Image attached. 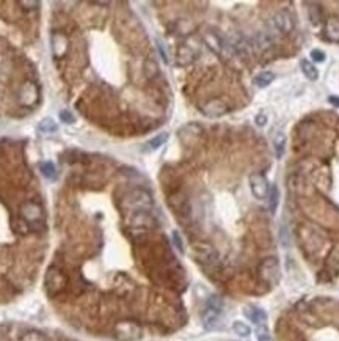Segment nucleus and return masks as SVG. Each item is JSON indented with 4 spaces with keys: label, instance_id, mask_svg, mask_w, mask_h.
Instances as JSON below:
<instances>
[{
    "label": "nucleus",
    "instance_id": "f257e3e1",
    "mask_svg": "<svg viewBox=\"0 0 339 341\" xmlns=\"http://www.w3.org/2000/svg\"><path fill=\"white\" fill-rule=\"evenodd\" d=\"M124 206L129 211H134V212H146L152 206V197L148 190L135 189L131 194L126 195Z\"/></svg>",
    "mask_w": 339,
    "mask_h": 341
},
{
    "label": "nucleus",
    "instance_id": "f03ea898",
    "mask_svg": "<svg viewBox=\"0 0 339 341\" xmlns=\"http://www.w3.org/2000/svg\"><path fill=\"white\" fill-rule=\"evenodd\" d=\"M222 310H223L222 297L217 294L209 297L206 307H204V312H203V326L206 329H214L222 316Z\"/></svg>",
    "mask_w": 339,
    "mask_h": 341
},
{
    "label": "nucleus",
    "instance_id": "7ed1b4c3",
    "mask_svg": "<svg viewBox=\"0 0 339 341\" xmlns=\"http://www.w3.org/2000/svg\"><path fill=\"white\" fill-rule=\"evenodd\" d=\"M250 189H252V194L256 200H269L270 195V184L267 178L261 173H253L250 176Z\"/></svg>",
    "mask_w": 339,
    "mask_h": 341
},
{
    "label": "nucleus",
    "instance_id": "20e7f679",
    "mask_svg": "<svg viewBox=\"0 0 339 341\" xmlns=\"http://www.w3.org/2000/svg\"><path fill=\"white\" fill-rule=\"evenodd\" d=\"M115 335L119 341H135L141 335V329L137 322L121 321L115 327Z\"/></svg>",
    "mask_w": 339,
    "mask_h": 341
},
{
    "label": "nucleus",
    "instance_id": "39448f33",
    "mask_svg": "<svg viewBox=\"0 0 339 341\" xmlns=\"http://www.w3.org/2000/svg\"><path fill=\"white\" fill-rule=\"evenodd\" d=\"M273 27H275L277 31H280L281 35H289L290 31H294L295 28V18L292 16V13H289L287 10H281L278 13H275L272 19Z\"/></svg>",
    "mask_w": 339,
    "mask_h": 341
},
{
    "label": "nucleus",
    "instance_id": "423d86ee",
    "mask_svg": "<svg viewBox=\"0 0 339 341\" xmlns=\"http://www.w3.org/2000/svg\"><path fill=\"white\" fill-rule=\"evenodd\" d=\"M64 286H66V277H64L63 272L58 271V269L51 267L46 275L47 292H49V294H56V292H60Z\"/></svg>",
    "mask_w": 339,
    "mask_h": 341
},
{
    "label": "nucleus",
    "instance_id": "0eeeda50",
    "mask_svg": "<svg viewBox=\"0 0 339 341\" xmlns=\"http://www.w3.org/2000/svg\"><path fill=\"white\" fill-rule=\"evenodd\" d=\"M259 274H261V279L267 283H277L280 279V274H278V259L277 258H267L264 259L261 263L259 267Z\"/></svg>",
    "mask_w": 339,
    "mask_h": 341
},
{
    "label": "nucleus",
    "instance_id": "6e6552de",
    "mask_svg": "<svg viewBox=\"0 0 339 341\" xmlns=\"http://www.w3.org/2000/svg\"><path fill=\"white\" fill-rule=\"evenodd\" d=\"M21 216L27 224H41L43 209H41V206L33 201H26L21 206Z\"/></svg>",
    "mask_w": 339,
    "mask_h": 341
},
{
    "label": "nucleus",
    "instance_id": "1a4fd4ad",
    "mask_svg": "<svg viewBox=\"0 0 339 341\" xmlns=\"http://www.w3.org/2000/svg\"><path fill=\"white\" fill-rule=\"evenodd\" d=\"M244 314L248 318V321H252L257 327H262V326H265V322H267V313L259 307L247 305L244 308Z\"/></svg>",
    "mask_w": 339,
    "mask_h": 341
},
{
    "label": "nucleus",
    "instance_id": "9d476101",
    "mask_svg": "<svg viewBox=\"0 0 339 341\" xmlns=\"http://www.w3.org/2000/svg\"><path fill=\"white\" fill-rule=\"evenodd\" d=\"M51 43H52V51H54L55 57H63V55L68 52L69 41H68L66 35L61 33V31H54Z\"/></svg>",
    "mask_w": 339,
    "mask_h": 341
},
{
    "label": "nucleus",
    "instance_id": "9b49d317",
    "mask_svg": "<svg viewBox=\"0 0 339 341\" xmlns=\"http://www.w3.org/2000/svg\"><path fill=\"white\" fill-rule=\"evenodd\" d=\"M204 41L209 46V49H212L215 54H219V55H223L226 47H228L225 43V39L217 33H212V31H207V33L204 35Z\"/></svg>",
    "mask_w": 339,
    "mask_h": 341
},
{
    "label": "nucleus",
    "instance_id": "f8f14e48",
    "mask_svg": "<svg viewBox=\"0 0 339 341\" xmlns=\"http://www.w3.org/2000/svg\"><path fill=\"white\" fill-rule=\"evenodd\" d=\"M226 104L223 101L220 99H214L211 102H207V104L203 107V112L207 115V116H220L223 114H226Z\"/></svg>",
    "mask_w": 339,
    "mask_h": 341
},
{
    "label": "nucleus",
    "instance_id": "ddd939ff",
    "mask_svg": "<svg viewBox=\"0 0 339 341\" xmlns=\"http://www.w3.org/2000/svg\"><path fill=\"white\" fill-rule=\"evenodd\" d=\"M286 134L284 132H275V136H273L272 139V143H273V149H275V156L278 157V159H282V156H284V151H286Z\"/></svg>",
    "mask_w": 339,
    "mask_h": 341
},
{
    "label": "nucleus",
    "instance_id": "4468645a",
    "mask_svg": "<svg viewBox=\"0 0 339 341\" xmlns=\"http://www.w3.org/2000/svg\"><path fill=\"white\" fill-rule=\"evenodd\" d=\"M27 98H30V106L33 104V102L36 101V98H38L36 86L31 85L30 82H27L26 85L22 86V90H21V102H22L24 106L27 104Z\"/></svg>",
    "mask_w": 339,
    "mask_h": 341
},
{
    "label": "nucleus",
    "instance_id": "2eb2a0df",
    "mask_svg": "<svg viewBox=\"0 0 339 341\" xmlns=\"http://www.w3.org/2000/svg\"><path fill=\"white\" fill-rule=\"evenodd\" d=\"M300 68H302V71H303V74H305L306 77H308L310 81H317V79H319V71H317V68L314 66L310 60L303 58V60L300 61Z\"/></svg>",
    "mask_w": 339,
    "mask_h": 341
},
{
    "label": "nucleus",
    "instance_id": "dca6fc26",
    "mask_svg": "<svg viewBox=\"0 0 339 341\" xmlns=\"http://www.w3.org/2000/svg\"><path fill=\"white\" fill-rule=\"evenodd\" d=\"M197 258L201 261V263L207 264V263H211V261H214L215 253L209 245H201V247L197 250Z\"/></svg>",
    "mask_w": 339,
    "mask_h": 341
},
{
    "label": "nucleus",
    "instance_id": "f3484780",
    "mask_svg": "<svg viewBox=\"0 0 339 341\" xmlns=\"http://www.w3.org/2000/svg\"><path fill=\"white\" fill-rule=\"evenodd\" d=\"M275 74L272 73V71H262V73H259L256 77H254V84L257 86H261V88H264V86H269L273 81H275Z\"/></svg>",
    "mask_w": 339,
    "mask_h": 341
},
{
    "label": "nucleus",
    "instance_id": "a211bd4d",
    "mask_svg": "<svg viewBox=\"0 0 339 341\" xmlns=\"http://www.w3.org/2000/svg\"><path fill=\"white\" fill-rule=\"evenodd\" d=\"M327 36L332 41L339 43V19H330L327 22Z\"/></svg>",
    "mask_w": 339,
    "mask_h": 341
},
{
    "label": "nucleus",
    "instance_id": "6ab92c4d",
    "mask_svg": "<svg viewBox=\"0 0 339 341\" xmlns=\"http://www.w3.org/2000/svg\"><path fill=\"white\" fill-rule=\"evenodd\" d=\"M167 140H168V134L167 132L159 134V136H156L154 139H151L146 143V151H154V149H159Z\"/></svg>",
    "mask_w": 339,
    "mask_h": 341
},
{
    "label": "nucleus",
    "instance_id": "aec40b11",
    "mask_svg": "<svg viewBox=\"0 0 339 341\" xmlns=\"http://www.w3.org/2000/svg\"><path fill=\"white\" fill-rule=\"evenodd\" d=\"M39 170H41L43 176L47 178V179H55L56 178V167L55 164L47 161V162H43L41 165H39Z\"/></svg>",
    "mask_w": 339,
    "mask_h": 341
},
{
    "label": "nucleus",
    "instance_id": "412c9836",
    "mask_svg": "<svg viewBox=\"0 0 339 341\" xmlns=\"http://www.w3.org/2000/svg\"><path fill=\"white\" fill-rule=\"evenodd\" d=\"M232 330H234V334L242 337V338H245V337H248L250 334H252V329H250L248 324L242 322V321H236V322H234L232 324Z\"/></svg>",
    "mask_w": 339,
    "mask_h": 341
},
{
    "label": "nucleus",
    "instance_id": "4be33fe9",
    "mask_svg": "<svg viewBox=\"0 0 339 341\" xmlns=\"http://www.w3.org/2000/svg\"><path fill=\"white\" fill-rule=\"evenodd\" d=\"M38 129L44 134H52V132H56L58 126H56V123L52 120V118H44V120L38 124Z\"/></svg>",
    "mask_w": 339,
    "mask_h": 341
},
{
    "label": "nucleus",
    "instance_id": "5701e85b",
    "mask_svg": "<svg viewBox=\"0 0 339 341\" xmlns=\"http://www.w3.org/2000/svg\"><path fill=\"white\" fill-rule=\"evenodd\" d=\"M278 200H280V192H278V187H272V189H270V195H269V201H270V211H272V212H277V208H278Z\"/></svg>",
    "mask_w": 339,
    "mask_h": 341
},
{
    "label": "nucleus",
    "instance_id": "b1692460",
    "mask_svg": "<svg viewBox=\"0 0 339 341\" xmlns=\"http://www.w3.org/2000/svg\"><path fill=\"white\" fill-rule=\"evenodd\" d=\"M21 341H46V338H44V335L41 334V332L30 330V332H27V334L22 337Z\"/></svg>",
    "mask_w": 339,
    "mask_h": 341
},
{
    "label": "nucleus",
    "instance_id": "393cba45",
    "mask_svg": "<svg viewBox=\"0 0 339 341\" xmlns=\"http://www.w3.org/2000/svg\"><path fill=\"white\" fill-rule=\"evenodd\" d=\"M58 116H60V121H63L64 124H71V123L76 121V118H74V115H72V112H69V110H66V109L60 110Z\"/></svg>",
    "mask_w": 339,
    "mask_h": 341
},
{
    "label": "nucleus",
    "instance_id": "a878e982",
    "mask_svg": "<svg viewBox=\"0 0 339 341\" xmlns=\"http://www.w3.org/2000/svg\"><path fill=\"white\" fill-rule=\"evenodd\" d=\"M257 341H273L270 334H269V330L265 329V326L257 327Z\"/></svg>",
    "mask_w": 339,
    "mask_h": 341
},
{
    "label": "nucleus",
    "instance_id": "bb28decb",
    "mask_svg": "<svg viewBox=\"0 0 339 341\" xmlns=\"http://www.w3.org/2000/svg\"><path fill=\"white\" fill-rule=\"evenodd\" d=\"M171 239H173V244H174V247L179 250L181 253H184V245H182V239H181V236L177 231H173L171 234Z\"/></svg>",
    "mask_w": 339,
    "mask_h": 341
},
{
    "label": "nucleus",
    "instance_id": "cd10ccee",
    "mask_svg": "<svg viewBox=\"0 0 339 341\" xmlns=\"http://www.w3.org/2000/svg\"><path fill=\"white\" fill-rule=\"evenodd\" d=\"M311 58L316 61H325V52H322L320 49H314L311 51Z\"/></svg>",
    "mask_w": 339,
    "mask_h": 341
},
{
    "label": "nucleus",
    "instance_id": "c85d7f7f",
    "mask_svg": "<svg viewBox=\"0 0 339 341\" xmlns=\"http://www.w3.org/2000/svg\"><path fill=\"white\" fill-rule=\"evenodd\" d=\"M157 49H159L160 54H162L164 61L168 63V55H167V52H165V49H164V44H162V41H160V39H157Z\"/></svg>",
    "mask_w": 339,
    "mask_h": 341
},
{
    "label": "nucleus",
    "instance_id": "c756f323",
    "mask_svg": "<svg viewBox=\"0 0 339 341\" xmlns=\"http://www.w3.org/2000/svg\"><path fill=\"white\" fill-rule=\"evenodd\" d=\"M265 123H267V116H265L264 114H259L256 116V124L257 126H265Z\"/></svg>",
    "mask_w": 339,
    "mask_h": 341
},
{
    "label": "nucleus",
    "instance_id": "7c9ffc66",
    "mask_svg": "<svg viewBox=\"0 0 339 341\" xmlns=\"http://www.w3.org/2000/svg\"><path fill=\"white\" fill-rule=\"evenodd\" d=\"M21 6H28L27 10H33L35 6H39V2H26V0H22V2H19Z\"/></svg>",
    "mask_w": 339,
    "mask_h": 341
},
{
    "label": "nucleus",
    "instance_id": "2f4dec72",
    "mask_svg": "<svg viewBox=\"0 0 339 341\" xmlns=\"http://www.w3.org/2000/svg\"><path fill=\"white\" fill-rule=\"evenodd\" d=\"M328 101L332 102V104H335V106H339V98H336V96H332Z\"/></svg>",
    "mask_w": 339,
    "mask_h": 341
}]
</instances>
